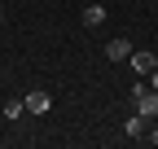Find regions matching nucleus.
I'll return each mask as SVG.
<instances>
[{"label": "nucleus", "instance_id": "obj_1", "mask_svg": "<svg viewBox=\"0 0 158 149\" xmlns=\"http://www.w3.org/2000/svg\"><path fill=\"white\" fill-rule=\"evenodd\" d=\"M132 101H136V114L141 119H158V92H149L141 79L132 83Z\"/></svg>", "mask_w": 158, "mask_h": 149}, {"label": "nucleus", "instance_id": "obj_2", "mask_svg": "<svg viewBox=\"0 0 158 149\" xmlns=\"http://www.w3.org/2000/svg\"><path fill=\"white\" fill-rule=\"evenodd\" d=\"M22 105H27V114H48V110H53V97H48L44 88H35V92L22 97Z\"/></svg>", "mask_w": 158, "mask_h": 149}, {"label": "nucleus", "instance_id": "obj_3", "mask_svg": "<svg viewBox=\"0 0 158 149\" xmlns=\"http://www.w3.org/2000/svg\"><path fill=\"white\" fill-rule=\"evenodd\" d=\"M127 62H132V70H136V74H141V79H145L149 70H158V53H145V48H132V57H127Z\"/></svg>", "mask_w": 158, "mask_h": 149}, {"label": "nucleus", "instance_id": "obj_4", "mask_svg": "<svg viewBox=\"0 0 158 149\" xmlns=\"http://www.w3.org/2000/svg\"><path fill=\"white\" fill-rule=\"evenodd\" d=\"M106 57H110V62H127V57H132V40H123V35H114V40L106 44Z\"/></svg>", "mask_w": 158, "mask_h": 149}, {"label": "nucleus", "instance_id": "obj_5", "mask_svg": "<svg viewBox=\"0 0 158 149\" xmlns=\"http://www.w3.org/2000/svg\"><path fill=\"white\" fill-rule=\"evenodd\" d=\"M145 127H149V119H141V114H132V119L123 123V136H145Z\"/></svg>", "mask_w": 158, "mask_h": 149}, {"label": "nucleus", "instance_id": "obj_6", "mask_svg": "<svg viewBox=\"0 0 158 149\" xmlns=\"http://www.w3.org/2000/svg\"><path fill=\"white\" fill-rule=\"evenodd\" d=\"M101 22H106V9L101 5H88L84 9V26H101Z\"/></svg>", "mask_w": 158, "mask_h": 149}, {"label": "nucleus", "instance_id": "obj_7", "mask_svg": "<svg viewBox=\"0 0 158 149\" xmlns=\"http://www.w3.org/2000/svg\"><path fill=\"white\" fill-rule=\"evenodd\" d=\"M22 114H27V105H22V101H5V119H9V123H13V119H22Z\"/></svg>", "mask_w": 158, "mask_h": 149}, {"label": "nucleus", "instance_id": "obj_8", "mask_svg": "<svg viewBox=\"0 0 158 149\" xmlns=\"http://www.w3.org/2000/svg\"><path fill=\"white\" fill-rule=\"evenodd\" d=\"M149 92H158V70H149Z\"/></svg>", "mask_w": 158, "mask_h": 149}, {"label": "nucleus", "instance_id": "obj_9", "mask_svg": "<svg viewBox=\"0 0 158 149\" xmlns=\"http://www.w3.org/2000/svg\"><path fill=\"white\" fill-rule=\"evenodd\" d=\"M149 145H158V127H149Z\"/></svg>", "mask_w": 158, "mask_h": 149}, {"label": "nucleus", "instance_id": "obj_10", "mask_svg": "<svg viewBox=\"0 0 158 149\" xmlns=\"http://www.w3.org/2000/svg\"><path fill=\"white\" fill-rule=\"evenodd\" d=\"M0 22H5V13H0Z\"/></svg>", "mask_w": 158, "mask_h": 149}]
</instances>
